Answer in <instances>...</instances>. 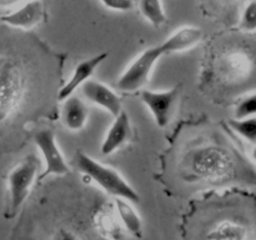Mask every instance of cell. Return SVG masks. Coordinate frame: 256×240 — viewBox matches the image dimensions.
I'll return each instance as SVG.
<instances>
[{
	"label": "cell",
	"mask_w": 256,
	"mask_h": 240,
	"mask_svg": "<svg viewBox=\"0 0 256 240\" xmlns=\"http://www.w3.org/2000/svg\"><path fill=\"white\" fill-rule=\"evenodd\" d=\"M75 164L85 176L92 180L106 194L112 195L115 199H124L129 202H139L140 196L136 190L112 168L102 164L84 152H78L75 154Z\"/></svg>",
	"instance_id": "cell-1"
},
{
	"label": "cell",
	"mask_w": 256,
	"mask_h": 240,
	"mask_svg": "<svg viewBox=\"0 0 256 240\" xmlns=\"http://www.w3.org/2000/svg\"><path fill=\"white\" fill-rule=\"evenodd\" d=\"M192 174L206 182H222L232 176L234 158L224 148L208 145L195 149L189 156Z\"/></svg>",
	"instance_id": "cell-2"
},
{
	"label": "cell",
	"mask_w": 256,
	"mask_h": 240,
	"mask_svg": "<svg viewBox=\"0 0 256 240\" xmlns=\"http://www.w3.org/2000/svg\"><path fill=\"white\" fill-rule=\"evenodd\" d=\"M25 92V74L18 60L0 56V122L18 109Z\"/></svg>",
	"instance_id": "cell-3"
},
{
	"label": "cell",
	"mask_w": 256,
	"mask_h": 240,
	"mask_svg": "<svg viewBox=\"0 0 256 240\" xmlns=\"http://www.w3.org/2000/svg\"><path fill=\"white\" fill-rule=\"evenodd\" d=\"M40 162L35 155H28L8 174V216H14L29 198L36 180Z\"/></svg>",
	"instance_id": "cell-4"
},
{
	"label": "cell",
	"mask_w": 256,
	"mask_h": 240,
	"mask_svg": "<svg viewBox=\"0 0 256 240\" xmlns=\"http://www.w3.org/2000/svg\"><path fill=\"white\" fill-rule=\"evenodd\" d=\"M160 46L148 48L134 58L118 78L116 86L120 92H134L142 90L149 82L155 65L162 56Z\"/></svg>",
	"instance_id": "cell-5"
},
{
	"label": "cell",
	"mask_w": 256,
	"mask_h": 240,
	"mask_svg": "<svg viewBox=\"0 0 256 240\" xmlns=\"http://www.w3.org/2000/svg\"><path fill=\"white\" fill-rule=\"evenodd\" d=\"M34 142L45 162V172L42 176L48 175L60 176L69 172V165L58 144L56 135L52 129H42L35 132Z\"/></svg>",
	"instance_id": "cell-6"
},
{
	"label": "cell",
	"mask_w": 256,
	"mask_h": 240,
	"mask_svg": "<svg viewBox=\"0 0 256 240\" xmlns=\"http://www.w3.org/2000/svg\"><path fill=\"white\" fill-rule=\"evenodd\" d=\"M140 99L146 106L159 128H165L172 120L175 104L179 99V88L166 90H142Z\"/></svg>",
	"instance_id": "cell-7"
},
{
	"label": "cell",
	"mask_w": 256,
	"mask_h": 240,
	"mask_svg": "<svg viewBox=\"0 0 256 240\" xmlns=\"http://www.w3.org/2000/svg\"><path fill=\"white\" fill-rule=\"evenodd\" d=\"M45 16L44 2H18L12 9L0 16L4 24L12 28L30 30L39 25Z\"/></svg>",
	"instance_id": "cell-8"
},
{
	"label": "cell",
	"mask_w": 256,
	"mask_h": 240,
	"mask_svg": "<svg viewBox=\"0 0 256 240\" xmlns=\"http://www.w3.org/2000/svg\"><path fill=\"white\" fill-rule=\"evenodd\" d=\"M108 58L106 52H102V54L94 55V56L89 58V59H84L74 68L72 75L68 79V82H65L62 86V89L59 90V94H58V99L59 102H65L68 98L72 96L74 92H76L79 88H82V85L86 82H89L92 79V76L94 75V72H96L98 68L104 62V60Z\"/></svg>",
	"instance_id": "cell-9"
},
{
	"label": "cell",
	"mask_w": 256,
	"mask_h": 240,
	"mask_svg": "<svg viewBox=\"0 0 256 240\" xmlns=\"http://www.w3.org/2000/svg\"><path fill=\"white\" fill-rule=\"evenodd\" d=\"M84 96L92 104L106 110L112 116H116L122 112V99L115 90L99 80L90 79L82 86Z\"/></svg>",
	"instance_id": "cell-10"
},
{
	"label": "cell",
	"mask_w": 256,
	"mask_h": 240,
	"mask_svg": "<svg viewBox=\"0 0 256 240\" xmlns=\"http://www.w3.org/2000/svg\"><path fill=\"white\" fill-rule=\"evenodd\" d=\"M132 136V124L126 112L122 110L119 115L114 118L112 125L105 134L104 140L100 145V152L102 155H112L124 146Z\"/></svg>",
	"instance_id": "cell-11"
},
{
	"label": "cell",
	"mask_w": 256,
	"mask_h": 240,
	"mask_svg": "<svg viewBox=\"0 0 256 240\" xmlns=\"http://www.w3.org/2000/svg\"><path fill=\"white\" fill-rule=\"evenodd\" d=\"M206 238L208 240H256V226L242 220L225 219L216 222Z\"/></svg>",
	"instance_id": "cell-12"
},
{
	"label": "cell",
	"mask_w": 256,
	"mask_h": 240,
	"mask_svg": "<svg viewBox=\"0 0 256 240\" xmlns=\"http://www.w3.org/2000/svg\"><path fill=\"white\" fill-rule=\"evenodd\" d=\"M94 228L98 234L105 240H122L125 230L115 212L114 202L104 204L95 212L92 218Z\"/></svg>",
	"instance_id": "cell-13"
},
{
	"label": "cell",
	"mask_w": 256,
	"mask_h": 240,
	"mask_svg": "<svg viewBox=\"0 0 256 240\" xmlns=\"http://www.w3.org/2000/svg\"><path fill=\"white\" fill-rule=\"evenodd\" d=\"M202 30L192 25H185L179 28L169 35L162 44L159 45L162 54H174V52H185L202 42Z\"/></svg>",
	"instance_id": "cell-14"
},
{
	"label": "cell",
	"mask_w": 256,
	"mask_h": 240,
	"mask_svg": "<svg viewBox=\"0 0 256 240\" xmlns=\"http://www.w3.org/2000/svg\"><path fill=\"white\" fill-rule=\"evenodd\" d=\"M88 119L89 109L80 98L72 95L62 102V120L64 126L70 132H80L86 125Z\"/></svg>",
	"instance_id": "cell-15"
},
{
	"label": "cell",
	"mask_w": 256,
	"mask_h": 240,
	"mask_svg": "<svg viewBox=\"0 0 256 240\" xmlns=\"http://www.w3.org/2000/svg\"><path fill=\"white\" fill-rule=\"evenodd\" d=\"M249 70L250 59L244 52H229L220 59L219 72L224 79L230 82H235L246 76Z\"/></svg>",
	"instance_id": "cell-16"
},
{
	"label": "cell",
	"mask_w": 256,
	"mask_h": 240,
	"mask_svg": "<svg viewBox=\"0 0 256 240\" xmlns=\"http://www.w3.org/2000/svg\"><path fill=\"white\" fill-rule=\"evenodd\" d=\"M114 208L125 232L134 238H142V220L134 206L124 199H115Z\"/></svg>",
	"instance_id": "cell-17"
},
{
	"label": "cell",
	"mask_w": 256,
	"mask_h": 240,
	"mask_svg": "<svg viewBox=\"0 0 256 240\" xmlns=\"http://www.w3.org/2000/svg\"><path fill=\"white\" fill-rule=\"evenodd\" d=\"M142 16L154 26H162L166 22V12L164 4L159 0H142L136 4Z\"/></svg>",
	"instance_id": "cell-18"
},
{
	"label": "cell",
	"mask_w": 256,
	"mask_h": 240,
	"mask_svg": "<svg viewBox=\"0 0 256 240\" xmlns=\"http://www.w3.org/2000/svg\"><path fill=\"white\" fill-rule=\"evenodd\" d=\"M229 125L242 138L250 142H256V116L242 120L232 119L229 122Z\"/></svg>",
	"instance_id": "cell-19"
},
{
	"label": "cell",
	"mask_w": 256,
	"mask_h": 240,
	"mask_svg": "<svg viewBox=\"0 0 256 240\" xmlns=\"http://www.w3.org/2000/svg\"><path fill=\"white\" fill-rule=\"evenodd\" d=\"M256 116V94L245 98L235 109V119L242 120Z\"/></svg>",
	"instance_id": "cell-20"
},
{
	"label": "cell",
	"mask_w": 256,
	"mask_h": 240,
	"mask_svg": "<svg viewBox=\"0 0 256 240\" xmlns=\"http://www.w3.org/2000/svg\"><path fill=\"white\" fill-rule=\"evenodd\" d=\"M240 25H242L245 32H254V30H256V2H250L245 6Z\"/></svg>",
	"instance_id": "cell-21"
},
{
	"label": "cell",
	"mask_w": 256,
	"mask_h": 240,
	"mask_svg": "<svg viewBox=\"0 0 256 240\" xmlns=\"http://www.w3.org/2000/svg\"><path fill=\"white\" fill-rule=\"evenodd\" d=\"M102 5L112 12H130L136 4L132 0H102Z\"/></svg>",
	"instance_id": "cell-22"
},
{
	"label": "cell",
	"mask_w": 256,
	"mask_h": 240,
	"mask_svg": "<svg viewBox=\"0 0 256 240\" xmlns=\"http://www.w3.org/2000/svg\"><path fill=\"white\" fill-rule=\"evenodd\" d=\"M50 240H82V239L76 234V232H72V230L62 226L52 232Z\"/></svg>",
	"instance_id": "cell-23"
},
{
	"label": "cell",
	"mask_w": 256,
	"mask_h": 240,
	"mask_svg": "<svg viewBox=\"0 0 256 240\" xmlns=\"http://www.w3.org/2000/svg\"><path fill=\"white\" fill-rule=\"evenodd\" d=\"M252 159L256 160V146H255V149L252 150Z\"/></svg>",
	"instance_id": "cell-24"
}]
</instances>
